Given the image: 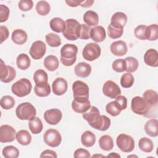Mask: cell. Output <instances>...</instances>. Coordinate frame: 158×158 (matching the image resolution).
<instances>
[{
  "mask_svg": "<svg viewBox=\"0 0 158 158\" xmlns=\"http://www.w3.org/2000/svg\"><path fill=\"white\" fill-rule=\"evenodd\" d=\"M144 61L149 66L157 67L158 66V52L154 49H149L144 55Z\"/></svg>",
  "mask_w": 158,
  "mask_h": 158,
  "instance_id": "20",
  "label": "cell"
},
{
  "mask_svg": "<svg viewBox=\"0 0 158 158\" xmlns=\"http://www.w3.org/2000/svg\"><path fill=\"white\" fill-rule=\"evenodd\" d=\"M34 91L36 96L39 97H46L51 93V87L48 83L46 85L43 86H38L35 85L34 88Z\"/></svg>",
  "mask_w": 158,
  "mask_h": 158,
  "instance_id": "43",
  "label": "cell"
},
{
  "mask_svg": "<svg viewBox=\"0 0 158 158\" xmlns=\"http://www.w3.org/2000/svg\"><path fill=\"white\" fill-rule=\"evenodd\" d=\"M10 10L7 6L1 4L0 5V22L2 23L7 20L9 16Z\"/></svg>",
  "mask_w": 158,
  "mask_h": 158,
  "instance_id": "50",
  "label": "cell"
},
{
  "mask_svg": "<svg viewBox=\"0 0 158 158\" xmlns=\"http://www.w3.org/2000/svg\"><path fill=\"white\" fill-rule=\"evenodd\" d=\"M139 148L144 152H151L154 148V144L151 139L147 137L141 138L138 142Z\"/></svg>",
  "mask_w": 158,
  "mask_h": 158,
  "instance_id": "35",
  "label": "cell"
},
{
  "mask_svg": "<svg viewBox=\"0 0 158 158\" xmlns=\"http://www.w3.org/2000/svg\"><path fill=\"white\" fill-rule=\"evenodd\" d=\"M106 112L113 117H115L118 115L121 111L122 109L120 105L115 101H112L108 103L106 106Z\"/></svg>",
  "mask_w": 158,
  "mask_h": 158,
  "instance_id": "36",
  "label": "cell"
},
{
  "mask_svg": "<svg viewBox=\"0 0 158 158\" xmlns=\"http://www.w3.org/2000/svg\"><path fill=\"white\" fill-rule=\"evenodd\" d=\"M134 83V77L130 73H125L120 78V85L123 88H128L132 86Z\"/></svg>",
  "mask_w": 158,
  "mask_h": 158,
  "instance_id": "44",
  "label": "cell"
},
{
  "mask_svg": "<svg viewBox=\"0 0 158 158\" xmlns=\"http://www.w3.org/2000/svg\"><path fill=\"white\" fill-rule=\"evenodd\" d=\"M81 1H70V0L67 1V0H66L65 2L68 4V6L74 7H77V6L80 5Z\"/></svg>",
  "mask_w": 158,
  "mask_h": 158,
  "instance_id": "55",
  "label": "cell"
},
{
  "mask_svg": "<svg viewBox=\"0 0 158 158\" xmlns=\"http://www.w3.org/2000/svg\"><path fill=\"white\" fill-rule=\"evenodd\" d=\"M51 29L56 32L60 33L63 32L65 27V23L64 20L59 17H54L49 22Z\"/></svg>",
  "mask_w": 158,
  "mask_h": 158,
  "instance_id": "31",
  "label": "cell"
},
{
  "mask_svg": "<svg viewBox=\"0 0 158 158\" xmlns=\"http://www.w3.org/2000/svg\"><path fill=\"white\" fill-rule=\"evenodd\" d=\"M116 143L118 148L123 152H131L135 148L133 138L125 133H121L117 137Z\"/></svg>",
  "mask_w": 158,
  "mask_h": 158,
  "instance_id": "7",
  "label": "cell"
},
{
  "mask_svg": "<svg viewBox=\"0 0 158 158\" xmlns=\"http://www.w3.org/2000/svg\"><path fill=\"white\" fill-rule=\"evenodd\" d=\"M32 89L30 81L27 78H21L11 86L12 92L18 97L22 98L30 94Z\"/></svg>",
  "mask_w": 158,
  "mask_h": 158,
  "instance_id": "6",
  "label": "cell"
},
{
  "mask_svg": "<svg viewBox=\"0 0 158 158\" xmlns=\"http://www.w3.org/2000/svg\"><path fill=\"white\" fill-rule=\"evenodd\" d=\"M16 139V131L15 129L9 125H2L0 127L1 143H10Z\"/></svg>",
  "mask_w": 158,
  "mask_h": 158,
  "instance_id": "14",
  "label": "cell"
},
{
  "mask_svg": "<svg viewBox=\"0 0 158 158\" xmlns=\"http://www.w3.org/2000/svg\"><path fill=\"white\" fill-rule=\"evenodd\" d=\"M102 91L105 96L114 99L120 95L121 90L118 85L112 80H107L102 87Z\"/></svg>",
  "mask_w": 158,
  "mask_h": 158,
  "instance_id": "15",
  "label": "cell"
},
{
  "mask_svg": "<svg viewBox=\"0 0 158 158\" xmlns=\"http://www.w3.org/2000/svg\"><path fill=\"white\" fill-rule=\"evenodd\" d=\"M68 85L67 81L61 77L57 78L52 84V92L57 96H62L67 90Z\"/></svg>",
  "mask_w": 158,
  "mask_h": 158,
  "instance_id": "17",
  "label": "cell"
},
{
  "mask_svg": "<svg viewBox=\"0 0 158 158\" xmlns=\"http://www.w3.org/2000/svg\"><path fill=\"white\" fill-rule=\"evenodd\" d=\"M62 114L58 109H51L47 110L44 114V118L50 125H57L62 119Z\"/></svg>",
  "mask_w": 158,
  "mask_h": 158,
  "instance_id": "16",
  "label": "cell"
},
{
  "mask_svg": "<svg viewBox=\"0 0 158 158\" xmlns=\"http://www.w3.org/2000/svg\"><path fill=\"white\" fill-rule=\"evenodd\" d=\"M27 34L25 31L22 29H16L13 31L11 36L12 41L19 45L23 44L27 40Z\"/></svg>",
  "mask_w": 158,
  "mask_h": 158,
  "instance_id": "24",
  "label": "cell"
},
{
  "mask_svg": "<svg viewBox=\"0 0 158 158\" xmlns=\"http://www.w3.org/2000/svg\"><path fill=\"white\" fill-rule=\"evenodd\" d=\"M158 38V26L157 24H152L146 28V40L156 41Z\"/></svg>",
  "mask_w": 158,
  "mask_h": 158,
  "instance_id": "40",
  "label": "cell"
},
{
  "mask_svg": "<svg viewBox=\"0 0 158 158\" xmlns=\"http://www.w3.org/2000/svg\"><path fill=\"white\" fill-rule=\"evenodd\" d=\"M91 28L86 24H81L80 35L79 38L82 40H88L90 38Z\"/></svg>",
  "mask_w": 158,
  "mask_h": 158,
  "instance_id": "48",
  "label": "cell"
},
{
  "mask_svg": "<svg viewBox=\"0 0 158 158\" xmlns=\"http://www.w3.org/2000/svg\"><path fill=\"white\" fill-rule=\"evenodd\" d=\"M78 48L73 44H65L60 49V62L65 66L72 65L77 60Z\"/></svg>",
  "mask_w": 158,
  "mask_h": 158,
  "instance_id": "2",
  "label": "cell"
},
{
  "mask_svg": "<svg viewBox=\"0 0 158 158\" xmlns=\"http://www.w3.org/2000/svg\"><path fill=\"white\" fill-rule=\"evenodd\" d=\"M73 157L75 158H89L91 157V155L88 150L83 148H79L74 152Z\"/></svg>",
  "mask_w": 158,
  "mask_h": 158,
  "instance_id": "51",
  "label": "cell"
},
{
  "mask_svg": "<svg viewBox=\"0 0 158 158\" xmlns=\"http://www.w3.org/2000/svg\"><path fill=\"white\" fill-rule=\"evenodd\" d=\"M44 143L50 147L56 148L60 145L62 141V136L60 133L56 129H48L43 135Z\"/></svg>",
  "mask_w": 158,
  "mask_h": 158,
  "instance_id": "9",
  "label": "cell"
},
{
  "mask_svg": "<svg viewBox=\"0 0 158 158\" xmlns=\"http://www.w3.org/2000/svg\"><path fill=\"white\" fill-rule=\"evenodd\" d=\"M16 76L15 70L10 65H6L2 59H1L0 80L1 81L7 83L12 81Z\"/></svg>",
  "mask_w": 158,
  "mask_h": 158,
  "instance_id": "12",
  "label": "cell"
},
{
  "mask_svg": "<svg viewBox=\"0 0 158 158\" xmlns=\"http://www.w3.org/2000/svg\"><path fill=\"white\" fill-rule=\"evenodd\" d=\"M33 6V2L31 0H22L19 2V8L23 12L31 10Z\"/></svg>",
  "mask_w": 158,
  "mask_h": 158,
  "instance_id": "49",
  "label": "cell"
},
{
  "mask_svg": "<svg viewBox=\"0 0 158 158\" xmlns=\"http://www.w3.org/2000/svg\"><path fill=\"white\" fill-rule=\"evenodd\" d=\"M16 139L21 145L27 146L31 143V136L27 130H21L16 133Z\"/></svg>",
  "mask_w": 158,
  "mask_h": 158,
  "instance_id": "30",
  "label": "cell"
},
{
  "mask_svg": "<svg viewBox=\"0 0 158 158\" xmlns=\"http://www.w3.org/2000/svg\"><path fill=\"white\" fill-rule=\"evenodd\" d=\"M81 142L85 147H92L95 144L96 136L92 131L86 130L81 135Z\"/></svg>",
  "mask_w": 158,
  "mask_h": 158,
  "instance_id": "27",
  "label": "cell"
},
{
  "mask_svg": "<svg viewBox=\"0 0 158 158\" xmlns=\"http://www.w3.org/2000/svg\"><path fill=\"white\" fill-rule=\"evenodd\" d=\"M33 80L36 86H44L48 83V74L44 70L42 69H38L36 70L33 74Z\"/></svg>",
  "mask_w": 158,
  "mask_h": 158,
  "instance_id": "25",
  "label": "cell"
},
{
  "mask_svg": "<svg viewBox=\"0 0 158 158\" xmlns=\"http://www.w3.org/2000/svg\"><path fill=\"white\" fill-rule=\"evenodd\" d=\"M57 157V156L56 153L55 151L49 150V149H46L44 150V151L42 152L41 154L40 155V157Z\"/></svg>",
  "mask_w": 158,
  "mask_h": 158,
  "instance_id": "54",
  "label": "cell"
},
{
  "mask_svg": "<svg viewBox=\"0 0 158 158\" xmlns=\"http://www.w3.org/2000/svg\"><path fill=\"white\" fill-rule=\"evenodd\" d=\"M82 116L93 128L106 131L110 127L111 123L110 118L104 115H100L99 109L95 106H91L86 112L83 114Z\"/></svg>",
  "mask_w": 158,
  "mask_h": 158,
  "instance_id": "1",
  "label": "cell"
},
{
  "mask_svg": "<svg viewBox=\"0 0 158 158\" xmlns=\"http://www.w3.org/2000/svg\"><path fill=\"white\" fill-rule=\"evenodd\" d=\"M2 153L6 158H17L19 155V151L14 146H7L3 148Z\"/></svg>",
  "mask_w": 158,
  "mask_h": 158,
  "instance_id": "38",
  "label": "cell"
},
{
  "mask_svg": "<svg viewBox=\"0 0 158 158\" xmlns=\"http://www.w3.org/2000/svg\"><path fill=\"white\" fill-rule=\"evenodd\" d=\"M105 157V156H102V155H98V154L93 155V156H92V157Z\"/></svg>",
  "mask_w": 158,
  "mask_h": 158,
  "instance_id": "58",
  "label": "cell"
},
{
  "mask_svg": "<svg viewBox=\"0 0 158 158\" xmlns=\"http://www.w3.org/2000/svg\"><path fill=\"white\" fill-rule=\"evenodd\" d=\"M15 114L20 120H30L35 117L36 110L30 102H25L20 104L17 107Z\"/></svg>",
  "mask_w": 158,
  "mask_h": 158,
  "instance_id": "5",
  "label": "cell"
},
{
  "mask_svg": "<svg viewBox=\"0 0 158 158\" xmlns=\"http://www.w3.org/2000/svg\"><path fill=\"white\" fill-rule=\"evenodd\" d=\"M106 37V32L103 27L98 25L91 28L90 38L95 42H102Z\"/></svg>",
  "mask_w": 158,
  "mask_h": 158,
  "instance_id": "21",
  "label": "cell"
},
{
  "mask_svg": "<svg viewBox=\"0 0 158 158\" xmlns=\"http://www.w3.org/2000/svg\"><path fill=\"white\" fill-rule=\"evenodd\" d=\"M65 23V27L62 32L63 36L70 41H75L79 38L81 24L73 19H69L66 20Z\"/></svg>",
  "mask_w": 158,
  "mask_h": 158,
  "instance_id": "3",
  "label": "cell"
},
{
  "mask_svg": "<svg viewBox=\"0 0 158 158\" xmlns=\"http://www.w3.org/2000/svg\"><path fill=\"white\" fill-rule=\"evenodd\" d=\"M123 33V28H118L113 27L110 24L107 27V33L109 38L117 39L121 37Z\"/></svg>",
  "mask_w": 158,
  "mask_h": 158,
  "instance_id": "45",
  "label": "cell"
},
{
  "mask_svg": "<svg viewBox=\"0 0 158 158\" xmlns=\"http://www.w3.org/2000/svg\"><path fill=\"white\" fill-rule=\"evenodd\" d=\"M46 51V46L45 43L42 41L38 40L32 43L29 53L33 59L38 60L44 56Z\"/></svg>",
  "mask_w": 158,
  "mask_h": 158,
  "instance_id": "13",
  "label": "cell"
},
{
  "mask_svg": "<svg viewBox=\"0 0 158 158\" xmlns=\"http://www.w3.org/2000/svg\"><path fill=\"white\" fill-rule=\"evenodd\" d=\"M73 96L77 102H87L89 101V87L85 82L77 80L72 85Z\"/></svg>",
  "mask_w": 158,
  "mask_h": 158,
  "instance_id": "4",
  "label": "cell"
},
{
  "mask_svg": "<svg viewBox=\"0 0 158 158\" xmlns=\"http://www.w3.org/2000/svg\"><path fill=\"white\" fill-rule=\"evenodd\" d=\"M91 72V65L86 62H80L75 67V73L77 76L81 78L88 77Z\"/></svg>",
  "mask_w": 158,
  "mask_h": 158,
  "instance_id": "22",
  "label": "cell"
},
{
  "mask_svg": "<svg viewBox=\"0 0 158 158\" xmlns=\"http://www.w3.org/2000/svg\"><path fill=\"white\" fill-rule=\"evenodd\" d=\"M83 21L89 27L96 26L99 22L98 14L93 10H87L83 15Z\"/></svg>",
  "mask_w": 158,
  "mask_h": 158,
  "instance_id": "26",
  "label": "cell"
},
{
  "mask_svg": "<svg viewBox=\"0 0 158 158\" xmlns=\"http://www.w3.org/2000/svg\"><path fill=\"white\" fill-rule=\"evenodd\" d=\"M15 101L13 97L9 95H6L1 99V106L5 110H9L12 109L15 105Z\"/></svg>",
  "mask_w": 158,
  "mask_h": 158,
  "instance_id": "42",
  "label": "cell"
},
{
  "mask_svg": "<svg viewBox=\"0 0 158 158\" xmlns=\"http://www.w3.org/2000/svg\"><path fill=\"white\" fill-rule=\"evenodd\" d=\"M91 107V104L89 101L87 102H77L75 100H73L72 102V109L77 113L83 114L86 112Z\"/></svg>",
  "mask_w": 158,
  "mask_h": 158,
  "instance_id": "34",
  "label": "cell"
},
{
  "mask_svg": "<svg viewBox=\"0 0 158 158\" xmlns=\"http://www.w3.org/2000/svg\"><path fill=\"white\" fill-rule=\"evenodd\" d=\"M59 64V60L55 56L49 55L44 59V66L49 71L52 72L57 69Z\"/></svg>",
  "mask_w": 158,
  "mask_h": 158,
  "instance_id": "28",
  "label": "cell"
},
{
  "mask_svg": "<svg viewBox=\"0 0 158 158\" xmlns=\"http://www.w3.org/2000/svg\"><path fill=\"white\" fill-rule=\"evenodd\" d=\"M143 98L145 101L148 105L149 112L147 117H150V114H152L153 117V109L157 110V106L158 102V96L157 93L152 89H148L144 91L143 94Z\"/></svg>",
  "mask_w": 158,
  "mask_h": 158,
  "instance_id": "10",
  "label": "cell"
},
{
  "mask_svg": "<svg viewBox=\"0 0 158 158\" xmlns=\"http://www.w3.org/2000/svg\"><path fill=\"white\" fill-rule=\"evenodd\" d=\"M144 130L146 134L151 137H156L158 135V120L156 118H151L146 122L144 125Z\"/></svg>",
  "mask_w": 158,
  "mask_h": 158,
  "instance_id": "23",
  "label": "cell"
},
{
  "mask_svg": "<svg viewBox=\"0 0 158 158\" xmlns=\"http://www.w3.org/2000/svg\"><path fill=\"white\" fill-rule=\"evenodd\" d=\"M131 109L136 114L147 117L149 109L147 104L143 98L140 96H135L131 99Z\"/></svg>",
  "mask_w": 158,
  "mask_h": 158,
  "instance_id": "11",
  "label": "cell"
},
{
  "mask_svg": "<svg viewBox=\"0 0 158 158\" xmlns=\"http://www.w3.org/2000/svg\"><path fill=\"white\" fill-rule=\"evenodd\" d=\"M127 22V15L122 12H117L111 17L110 25L115 28H123Z\"/></svg>",
  "mask_w": 158,
  "mask_h": 158,
  "instance_id": "19",
  "label": "cell"
},
{
  "mask_svg": "<svg viewBox=\"0 0 158 158\" xmlns=\"http://www.w3.org/2000/svg\"><path fill=\"white\" fill-rule=\"evenodd\" d=\"M111 52L116 56H122L127 52V45L126 43L122 40L113 42L110 47Z\"/></svg>",
  "mask_w": 158,
  "mask_h": 158,
  "instance_id": "18",
  "label": "cell"
},
{
  "mask_svg": "<svg viewBox=\"0 0 158 158\" xmlns=\"http://www.w3.org/2000/svg\"><path fill=\"white\" fill-rule=\"evenodd\" d=\"M120 157V156L116 152H111L110 154L107 156V157Z\"/></svg>",
  "mask_w": 158,
  "mask_h": 158,
  "instance_id": "57",
  "label": "cell"
},
{
  "mask_svg": "<svg viewBox=\"0 0 158 158\" xmlns=\"http://www.w3.org/2000/svg\"><path fill=\"white\" fill-rule=\"evenodd\" d=\"M115 101L120 105V106L121 107L122 110H125L127 108V99L125 96L119 95L118 96L115 98Z\"/></svg>",
  "mask_w": 158,
  "mask_h": 158,
  "instance_id": "53",
  "label": "cell"
},
{
  "mask_svg": "<svg viewBox=\"0 0 158 158\" xmlns=\"http://www.w3.org/2000/svg\"><path fill=\"white\" fill-rule=\"evenodd\" d=\"M36 10L40 15H46L50 12V5L46 1H40L36 5Z\"/></svg>",
  "mask_w": 158,
  "mask_h": 158,
  "instance_id": "39",
  "label": "cell"
},
{
  "mask_svg": "<svg viewBox=\"0 0 158 158\" xmlns=\"http://www.w3.org/2000/svg\"><path fill=\"white\" fill-rule=\"evenodd\" d=\"M30 59L27 54L22 53L19 54L16 59V64L19 69L22 70H27L30 66Z\"/></svg>",
  "mask_w": 158,
  "mask_h": 158,
  "instance_id": "33",
  "label": "cell"
},
{
  "mask_svg": "<svg viewBox=\"0 0 158 158\" xmlns=\"http://www.w3.org/2000/svg\"><path fill=\"white\" fill-rule=\"evenodd\" d=\"M112 69L116 72L121 73L126 70L127 64L125 59H118L114 60L112 65Z\"/></svg>",
  "mask_w": 158,
  "mask_h": 158,
  "instance_id": "46",
  "label": "cell"
},
{
  "mask_svg": "<svg viewBox=\"0 0 158 158\" xmlns=\"http://www.w3.org/2000/svg\"><path fill=\"white\" fill-rule=\"evenodd\" d=\"M146 28L145 25H139L137 26L134 30L135 36L141 40H146Z\"/></svg>",
  "mask_w": 158,
  "mask_h": 158,
  "instance_id": "47",
  "label": "cell"
},
{
  "mask_svg": "<svg viewBox=\"0 0 158 158\" xmlns=\"http://www.w3.org/2000/svg\"><path fill=\"white\" fill-rule=\"evenodd\" d=\"M127 64L126 70L128 73L135 72L138 68L139 63L138 60L133 57H127L125 59Z\"/></svg>",
  "mask_w": 158,
  "mask_h": 158,
  "instance_id": "41",
  "label": "cell"
},
{
  "mask_svg": "<svg viewBox=\"0 0 158 158\" xmlns=\"http://www.w3.org/2000/svg\"><path fill=\"white\" fill-rule=\"evenodd\" d=\"M99 145L102 150L109 151L114 148V141L112 137L109 135H105L102 136L99 139Z\"/></svg>",
  "mask_w": 158,
  "mask_h": 158,
  "instance_id": "29",
  "label": "cell"
},
{
  "mask_svg": "<svg viewBox=\"0 0 158 158\" xmlns=\"http://www.w3.org/2000/svg\"><path fill=\"white\" fill-rule=\"evenodd\" d=\"M46 41L47 44L51 47H58L61 44V39L59 35L54 33H48L46 36Z\"/></svg>",
  "mask_w": 158,
  "mask_h": 158,
  "instance_id": "37",
  "label": "cell"
},
{
  "mask_svg": "<svg viewBox=\"0 0 158 158\" xmlns=\"http://www.w3.org/2000/svg\"><path fill=\"white\" fill-rule=\"evenodd\" d=\"M101 52V47L99 44L95 43H89L83 48L82 56L85 60L93 61L100 56Z\"/></svg>",
  "mask_w": 158,
  "mask_h": 158,
  "instance_id": "8",
  "label": "cell"
},
{
  "mask_svg": "<svg viewBox=\"0 0 158 158\" xmlns=\"http://www.w3.org/2000/svg\"><path fill=\"white\" fill-rule=\"evenodd\" d=\"M93 3H94L93 0H91V1H82L80 6L83 7H89L92 6V4Z\"/></svg>",
  "mask_w": 158,
  "mask_h": 158,
  "instance_id": "56",
  "label": "cell"
},
{
  "mask_svg": "<svg viewBox=\"0 0 158 158\" xmlns=\"http://www.w3.org/2000/svg\"><path fill=\"white\" fill-rule=\"evenodd\" d=\"M9 32L7 27L4 25L0 26V38H1V43H2L4 41L6 40L9 37Z\"/></svg>",
  "mask_w": 158,
  "mask_h": 158,
  "instance_id": "52",
  "label": "cell"
},
{
  "mask_svg": "<svg viewBox=\"0 0 158 158\" xmlns=\"http://www.w3.org/2000/svg\"><path fill=\"white\" fill-rule=\"evenodd\" d=\"M28 127L31 132L36 135L41 132L43 128V125L41 119L37 117H35L29 120Z\"/></svg>",
  "mask_w": 158,
  "mask_h": 158,
  "instance_id": "32",
  "label": "cell"
}]
</instances>
